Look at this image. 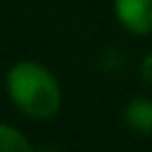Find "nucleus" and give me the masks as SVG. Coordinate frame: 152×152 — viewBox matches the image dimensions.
Masks as SVG:
<instances>
[{"instance_id":"nucleus-1","label":"nucleus","mask_w":152,"mask_h":152,"mask_svg":"<svg viewBox=\"0 0 152 152\" xmlns=\"http://www.w3.org/2000/svg\"><path fill=\"white\" fill-rule=\"evenodd\" d=\"M7 95L28 119H52L62 104V88L52 71L38 62H17L7 71Z\"/></svg>"},{"instance_id":"nucleus-2","label":"nucleus","mask_w":152,"mask_h":152,"mask_svg":"<svg viewBox=\"0 0 152 152\" xmlns=\"http://www.w3.org/2000/svg\"><path fill=\"white\" fill-rule=\"evenodd\" d=\"M114 12L126 31L131 33L152 31V0H114Z\"/></svg>"},{"instance_id":"nucleus-3","label":"nucleus","mask_w":152,"mask_h":152,"mask_svg":"<svg viewBox=\"0 0 152 152\" xmlns=\"http://www.w3.org/2000/svg\"><path fill=\"white\" fill-rule=\"evenodd\" d=\"M124 119L140 135H150L152 133V100L138 97V100L128 102L124 109Z\"/></svg>"},{"instance_id":"nucleus-4","label":"nucleus","mask_w":152,"mask_h":152,"mask_svg":"<svg viewBox=\"0 0 152 152\" xmlns=\"http://www.w3.org/2000/svg\"><path fill=\"white\" fill-rule=\"evenodd\" d=\"M33 145L14 126L0 124V152H28Z\"/></svg>"},{"instance_id":"nucleus-5","label":"nucleus","mask_w":152,"mask_h":152,"mask_svg":"<svg viewBox=\"0 0 152 152\" xmlns=\"http://www.w3.org/2000/svg\"><path fill=\"white\" fill-rule=\"evenodd\" d=\"M140 74H142V81H145L147 86H152V55H147V57L142 59Z\"/></svg>"}]
</instances>
